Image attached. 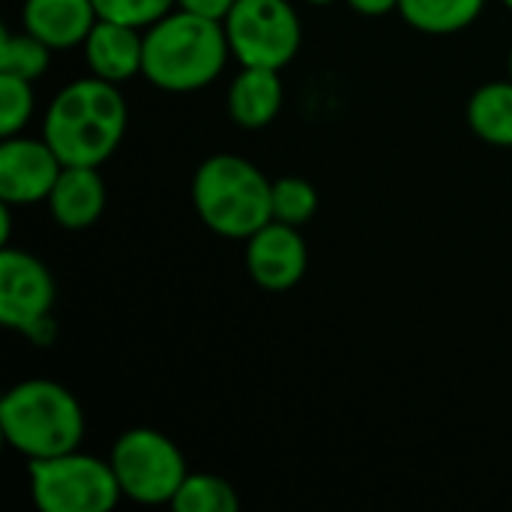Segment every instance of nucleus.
<instances>
[{"label": "nucleus", "instance_id": "obj_10", "mask_svg": "<svg viewBox=\"0 0 512 512\" xmlns=\"http://www.w3.org/2000/svg\"><path fill=\"white\" fill-rule=\"evenodd\" d=\"M309 267V249L297 225L267 222L246 240V270L264 291L294 288Z\"/></svg>", "mask_w": 512, "mask_h": 512}, {"label": "nucleus", "instance_id": "obj_1", "mask_svg": "<svg viewBox=\"0 0 512 512\" xmlns=\"http://www.w3.org/2000/svg\"><path fill=\"white\" fill-rule=\"evenodd\" d=\"M126 132V99L117 84L81 78L66 84L48 105L42 138L63 165L99 168L120 147Z\"/></svg>", "mask_w": 512, "mask_h": 512}, {"label": "nucleus", "instance_id": "obj_23", "mask_svg": "<svg viewBox=\"0 0 512 512\" xmlns=\"http://www.w3.org/2000/svg\"><path fill=\"white\" fill-rule=\"evenodd\" d=\"M354 12L369 15V18H381L387 12H399V0H345Z\"/></svg>", "mask_w": 512, "mask_h": 512}, {"label": "nucleus", "instance_id": "obj_12", "mask_svg": "<svg viewBox=\"0 0 512 512\" xmlns=\"http://www.w3.org/2000/svg\"><path fill=\"white\" fill-rule=\"evenodd\" d=\"M96 21L93 0H24L21 6V27L54 51L84 45Z\"/></svg>", "mask_w": 512, "mask_h": 512}, {"label": "nucleus", "instance_id": "obj_14", "mask_svg": "<svg viewBox=\"0 0 512 512\" xmlns=\"http://www.w3.org/2000/svg\"><path fill=\"white\" fill-rule=\"evenodd\" d=\"M285 87L279 69L243 66V72L228 87V114L243 129H264L282 111Z\"/></svg>", "mask_w": 512, "mask_h": 512}, {"label": "nucleus", "instance_id": "obj_24", "mask_svg": "<svg viewBox=\"0 0 512 512\" xmlns=\"http://www.w3.org/2000/svg\"><path fill=\"white\" fill-rule=\"evenodd\" d=\"M306 3H315V6H327V3H336V0H306Z\"/></svg>", "mask_w": 512, "mask_h": 512}, {"label": "nucleus", "instance_id": "obj_4", "mask_svg": "<svg viewBox=\"0 0 512 512\" xmlns=\"http://www.w3.org/2000/svg\"><path fill=\"white\" fill-rule=\"evenodd\" d=\"M6 444L27 462L78 450L84 441V411L78 399L45 378L15 384L0 402Z\"/></svg>", "mask_w": 512, "mask_h": 512}, {"label": "nucleus", "instance_id": "obj_20", "mask_svg": "<svg viewBox=\"0 0 512 512\" xmlns=\"http://www.w3.org/2000/svg\"><path fill=\"white\" fill-rule=\"evenodd\" d=\"M30 84L33 81L0 72V135L3 138L21 135V129L30 123L33 108H36V96Z\"/></svg>", "mask_w": 512, "mask_h": 512}, {"label": "nucleus", "instance_id": "obj_17", "mask_svg": "<svg viewBox=\"0 0 512 512\" xmlns=\"http://www.w3.org/2000/svg\"><path fill=\"white\" fill-rule=\"evenodd\" d=\"M51 51L54 48H48L39 36H33L27 30H21V33L3 30V36H0V72L24 78V81H36L48 72Z\"/></svg>", "mask_w": 512, "mask_h": 512}, {"label": "nucleus", "instance_id": "obj_19", "mask_svg": "<svg viewBox=\"0 0 512 512\" xmlns=\"http://www.w3.org/2000/svg\"><path fill=\"white\" fill-rule=\"evenodd\" d=\"M318 210V192L303 177H282L273 183V219L288 225H306Z\"/></svg>", "mask_w": 512, "mask_h": 512}, {"label": "nucleus", "instance_id": "obj_18", "mask_svg": "<svg viewBox=\"0 0 512 512\" xmlns=\"http://www.w3.org/2000/svg\"><path fill=\"white\" fill-rule=\"evenodd\" d=\"M171 507L177 512H237L240 498L234 486L216 474H189Z\"/></svg>", "mask_w": 512, "mask_h": 512}, {"label": "nucleus", "instance_id": "obj_8", "mask_svg": "<svg viewBox=\"0 0 512 512\" xmlns=\"http://www.w3.org/2000/svg\"><path fill=\"white\" fill-rule=\"evenodd\" d=\"M54 276L30 252L3 246L0 252V324L27 336L33 345L54 342Z\"/></svg>", "mask_w": 512, "mask_h": 512}, {"label": "nucleus", "instance_id": "obj_11", "mask_svg": "<svg viewBox=\"0 0 512 512\" xmlns=\"http://www.w3.org/2000/svg\"><path fill=\"white\" fill-rule=\"evenodd\" d=\"M84 60L102 81L123 84L141 75L144 66V30L120 21L99 18L84 39Z\"/></svg>", "mask_w": 512, "mask_h": 512}, {"label": "nucleus", "instance_id": "obj_5", "mask_svg": "<svg viewBox=\"0 0 512 512\" xmlns=\"http://www.w3.org/2000/svg\"><path fill=\"white\" fill-rule=\"evenodd\" d=\"M30 486L42 512H108L123 495L111 462L78 450L30 462Z\"/></svg>", "mask_w": 512, "mask_h": 512}, {"label": "nucleus", "instance_id": "obj_25", "mask_svg": "<svg viewBox=\"0 0 512 512\" xmlns=\"http://www.w3.org/2000/svg\"><path fill=\"white\" fill-rule=\"evenodd\" d=\"M504 6H507V9H510V12H512V0H504Z\"/></svg>", "mask_w": 512, "mask_h": 512}, {"label": "nucleus", "instance_id": "obj_21", "mask_svg": "<svg viewBox=\"0 0 512 512\" xmlns=\"http://www.w3.org/2000/svg\"><path fill=\"white\" fill-rule=\"evenodd\" d=\"M93 6H96L99 18L147 30L150 24L165 18L177 6V0H93Z\"/></svg>", "mask_w": 512, "mask_h": 512}, {"label": "nucleus", "instance_id": "obj_6", "mask_svg": "<svg viewBox=\"0 0 512 512\" xmlns=\"http://www.w3.org/2000/svg\"><path fill=\"white\" fill-rule=\"evenodd\" d=\"M111 468L123 495L135 504H171L189 477L180 447L156 429H129L111 447Z\"/></svg>", "mask_w": 512, "mask_h": 512}, {"label": "nucleus", "instance_id": "obj_15", "mask_svg": "<svg viewBox=\"0 0 512 512\" xmlns=\"http://www.w3.org/2000/svg\"><path fill=\"white\" fill-rule=\"evenodd\" d=\"M468 126L495 147H512V78L489 81L468 99Z\"/></svg>", "mask_w": 512, "mask_h": 512}, {"label": "nucleus", "instance_id": "obj_22", "mask_svg": "<svg viewBox=\"0 0 512 512\" xmlns=\"http://www.w3.org/2000/svg\"><path fill=\"white\" fill-rule=\"evenodd\" d=\"M237 0H177L180 9L186 12H195V15H204V18H213V21H225V15L231 12Z\"/></svg>", "mask_w": 512, "mask_h": 512}, {"label": "nucleus", "instance_id": "obj_13", "mask_svg": "<svg viewBox=\"0 0 512 512\" xmlns=\"http://www.w3.org/2000/svg\"><path fill=\"white\" fill-rule=\"evenodd\" d=\"M105 201L108 195H105L99 168H90V165H63L48 195L51 216L66 231H84L96 225V219L105 210Z\"/></svg>", "mask_w": 512, "mask_h": 512}, {"label": "nucleus", "instance_id": "obj_3", "mask_svg": "<svg viewBox=\"0 0 512 512\" xmlns=\"http://www.w3.org/2000/svg\"><path fill=\"white\" fill-rule=\"evenodd\" d=\"M192 204L213 234L249 240L273 222V183L249 159L216 153L192 177Z\"/></svg>", "mask_w": 512, "mask_h": 512}, {"label": "nucleus", "instance_id": "obj_7", "mask_svg": "<svg viewBox=\"0 0 512 512\" xmlns=\"http://www.w3.org/2000/svg\"><path fill=\"white\" fill-rule=\"evenodd\" d=\"M231 54L243 66H288L303 42V24L288 0H237L225 15Z\"/></svg>", "mask_w": 512, "mask_h": 512}, {"label": "nucleus", "instance_id": "obj_2", "mask_svg": "<svg viewBox=\"0 0 512 512\" xmlns=\"http://www.w3.org/2000/svg\"><path fill=\"white\" fill-rule=\"evenodd\" d=\"M231 57L222 21L177 9L144 30L141 75L165 93H192L213 84Z\"/></svg>", "mask_w": 512, "mask_h": 512}, {"label": "nucleus", "instance_id": "obj_9", "mask_svg": "<svg viewBox=\"0 0 512 512\" xmlns=\"http://www.w3.org/2000/svg\"><path fill=\"white\" fill-rule=\"evenodd\" d=\"M60 171L63 162L45 138L9 135L0 144V201L12 207L48 201Z\"/></svg>", "mask_w": 512, "mask_h": 512}, {"label": "nucleus", "instance_id": "obj_16", "mask_svg": "<svg viewBox=\"0 0 512 512\" xmlns=\"http://www.w3.org/2000/svg\"><path fill=\"white\" fill-rule=\"evenodd\" d=\"M486 9V0H399V15L420 33L450 36L471 27Z\"/></svg>", "mask_w": 512, "mask_h": 512}, {"label": "nucleus", "instance_id": "obj_26", "mask_svg": "<svg viewBox=\"0 0 512 512\" xmlns=\"http://www.w3.org/2000/svg\"><path fill=\"white\" fill-rule=\"evenodd\" d=\"M510 78H512V51H510Z\"/></svg>", "mask_w": 512, "mask_h": 512}]
</instances>
